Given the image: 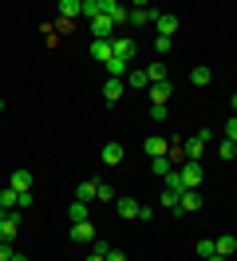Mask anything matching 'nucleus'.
<instances>
[{"label":"nucleus","instance_id":"obj_1","mask_svg":"<svg viewBox=\"0 0 237 261\" xmlns=\"http://www.w3.org/2000/svg\"><path fill=\"white\" fill-rule=\"evenodd\" d=\"M209 143H214V130H209V127L194 130L186 143H182V159H186V163H202V150L209 147Z\"/></svg>","mask_w":237,"mask_h":261},{"label":"nucleus","instance_id":"obj_2","mask_svg":"<svg viewBox=\"0 0 237 261\" xmlns=\"http://www.w3.org/2000/svg\"><path fill=\"white\" fill-rule=\"evenodd\" d=\"M87 32H91L95 40H115V36H119V28H115L107 16H95V20H87Z\"/></svg>","mask_w":237,"mask_h":261},{"label":"nucleus","instance_id":"obj_3","mask_svg":"<svg viewBox=\"0 0 237 261\" xmlns=\"http://www.w3.org/2000/svg\"><path fill=\"white\" fill-rule=\"evenodd\" d=\"M99 12H103V16H107L111 24H115V28H119V24H123V20L130 16V8H123L119 0H99Z\"/></svg>","mask_w":237,"mask_h":261},{"label":"nucleus","instance_id":"obj_4","mask_svg":"<svg viewBox=\"0 0 237 261\" xmlns=\"http://www.w3.org/2000/svg\"><path fill=\"white\" fill-rule=\"evenodd\" d=\"M126 20H130V24H139V28H146V24H154V20H158V8H150V4H135Z\"/></svg>","mask_w":237,"mask_h":261},{"label":"nucleus","instance_id":"obj_5","mask_svg":"<svg viewBox=\"0 0 237 261\" xmlns=\"http://www.w3.org/2000/svg\"><path fill=\"white\" fill-rule=\"evenodd\" d=\"M20 222H24V218H20V210H8V218L0 222V242H12L16 233H20Z\"/></svg>","mask_w":237,"mask_h":261},{"label":"nucleus","instance_id":"obj_6","mask_svg":"<svg viewBox=\"0 0 237 261\" xmlns=\"http://www.w3.org/2000/svg\"><path fill=\"white\" fill-rule=\"evenodd\" d=\"M178 174H182V186H186V190H198V186H202V163H186Z\"/></svg>","mask_w":237,"mask_h":261},{"label":"nucleus","instance_id":"obj_7","mask_svg":"<svg viewBox=\"0 0 237 261\" xmlns=\"http://www.w3.org/2000/svg\"><path fill=\"white\" fill-rule=\"evenodd\" d=\"M178 24H182V20L174 16V12H158V20H154L158 36H166V40H174V32H178Z\"/></svg>","mask_w":237,"mask_h":261},{"label":"nucleus","instance_id":"obj_8","mask_svg":"<svg viewBox=\"0 0 237 261\" xmlns=\"http://www.w3.org/2000/svg\"><path fill=\"white\" fill-rule=\"evenodd\" d=\"M111 48H115V60H126V64H130V60H135V51H139V44H135V40H123V36H115V40H111Z\"/></svg>","mask_w":237,"mask_h":261},{"label":"nucleus","instance_id":"obj_9","mask_svg":"<svg viewBox=\"0 0 237 261\" xmlns=\"http://www.w3.org/2000/svg\"><path fill=\"white\" fill-rule=\"evenodd\" d=\"M91 60H99L103 67L115 60V48H111V40H91Z\"/></svg>","mask_w":237,"mask_h":261},{"label":"nucleus","instance_id":"obj_10","mask_svg":"<svg viewBox=\"0 0 237 261\" xmlns=\"http://www.w3.org/2000/svg\"><path fill=\"white\" fill-rule=\"evenodd\" d=\"M194 210H202V194H198V190H186V194L178 198V210L174 214H194Z\"/></svg>","mask_w":237,"mask_h":261},{"label":"nucleus","instance_id":"obj_11","mask_svg":"<svg viewBox=\"0 0 237 261\" xmlns=\"http://www.w3.org/2000/svg\"><path fill=\"white\" fill-rule=\"evenodd\" d=\"M174 95V83H150V103H158V107H166V99Z\"/></svg>","mask_w":237,"mask_h":261},{"label":"nucleus","instance_id":"obj_12","mask_svg":"<svg viewBox=\"0 0 237 261\" xmlns=\"http://www.w3.org/2000/svg\"><path fill=\"white\" fill-rule=\"evenodd\" d=\"M8 186H12L16 194H32V174H28V170H12Z\"/></svg>","mask_w":237,"mask_h":261},{"label":"nucleus","instance_id":"obj_13","mask_svg":"<svg viewBox=\"0 0 237 261\" xmlns=\"http://www.w3.org/2000/svg\"><path fill=\"white\" fill-rule=\"evenodd\" d=\"M123 159H126L123 143H107V147H103V166H119Z\"/></svg>","mask_w":237,"mask_h":261},{"label":"nucleus","instance_id":"obj_14","mask_svg":"<svg viewBox=\"0 0 237 261\" xmlns=\"http://www.w3.org/2000/svg\"><path fill=\"white\" fill-rule=\"evenodd\" d=\"M71 242H79V245L95 242V226L91 222H75V226H71Z\"/></svg>","mask_w":237,"mask_h":261},{"label":"nucleus","instance_id":"obj_15","mask_svg":"<svg viewBox=\"0 0 237 261\" xmlns=\"http://www.w3.org/2000/svg\"><path fill=\"white\" fill-rule=\"evenodd\" d=\"M142 147H146V154H150V159H158V154H170V143H166L162 135H150Z\"/></svg>","mask_w":237,"mask_h":261},{"label":"nucleus","instance_id":"obj_16","mask_svg":"<svg viewBox=\"0 0 237 261\" xmlns=\"http://www.w3.org/2000/svg\"><path fill=\"white\" fill-rule=\"evenodd\" d=\"M123 91H126L123 80H107V83H103V99H107V103H119V99H123Z\"/></svg>","mask_w":237,"mask_h":261},{"label":"nucleus","instance_id":"obj_17","mask_svg":"<svg viewBox=\"0 0 237 261\" xmlns=\"http://www.w3.org/2000/svg\"><path fill=\"white\" fill-rule=\"evenodd\" d=\"M139 202L135 198H119V218H126V222H139Z\"/></svg>","mask_w":237,"mask_h":261},{"label":"nucleus","instance_id":"obj_18","mask_svg":"<svg viewBox=\"0 0 237 261\" xmlns=\"http://www.w3.org/2000/svg\"><path fill=\"white\" fill-rule=\"evenodd\" d=\"M56 8H60V16H63V20H75V16H83V0H60Z\"/></svg>","mask_w":237,"mask_h":261},{"label":"nucleus","instance_id":"obj_19","mask_svg":"<svg viewBox=\"0 0 237 261\" xmlns=\"http://www.w3.org/2000/svg\"><path fill=\"white\" fill-rule=\"evenodd\" d=\"M214 249H218L221 257H229V253L237 249V238L233 233H221V238H214Z\"/></svg>","mask_w":237,"mask_h":261},{"label":"nucleus","instance_id":"obj_20","mask_svg":"<svg viewBox=\"0 0 237 261\" xmlns=\"http://www.w3.org/2000/svg\"><path fill=\"white\" fill-rule=\"evenodd\" d=\"M91 198H99V182H79L75 186V202H91Z\"/></svg>","mask_w":237,"mask_h":261},{"label":"nucleus","instance_id":"obj_21","mask_svg":"<svg viewBox=\"0 0 237 261\" xmlns=\"http://www.w3.org/2000/svg\"><path fill=\"white\" fill-rule=\"evenodd\" d=\"M150 166H154V174H162V178H166V174L174 170V159H170V154H158V159H150Z\"/></svg>","mask_w":237,"mask_h":261},{"label":"nucleus","instance_id":"obj_22","mask_svg":"<svg viewBox=\"0 0 237 261\" xmlns=\"http://www.w3.org/2000/svg\"><path fill=\"white\" fill-rule=\"evenodd\" d=\"M67 218H71V226H75V222H87V202H71V206H67Z\"/></svg>","mask_w":237,"mask_h":261},{"label":"nucleus","instance_id":"obj_23","mask_svg":"<svg viewBox=\"0 0 237 261\" xmlns=\"http://www.w3.org/2000/svg\"><path fill=\"white\" fill-rule=\"evenodd\" d=\"M146 80L150 83H166V64H150L146 67Z\"/></svg>","mask_w":237,"mask_h":261},{"label":"nucleus","instance_id":"obj_24","mask_svg":"<svg viewBox=\"0 0 237 261\" xmlns=\"http://www.w3.org/2000/svg\"><path fill=\"white\" fill-rule=\"evenodd\" d=\"M166 190H174V194H186V186H182V174H178V170H170V174H166Z\"/></svg>","mask_w":237,"mask_h":261},{"label":"nucleus","instance_id":"obj_25","mask_svg":"<svg viewBox=\"0 0 237 261\" xmlns=\"http://www.w3.org/2000/svg\"><path fill=\"white\" fill-rule=\"evenodd\" d=\"M126 87H150V80H146V67H142V71H130V75H126Z\"/></svg>","mask_w":237,"mask_h":261},{"label":"nucleus","instance_id":"obj_26","mask_svg":"<svg viewBox=\"0 0 237 261\" xmlns=\"http://www.w3.org/2000/svg\"><path fill=\"white\" fill-rule=\"evenodd\" d=\"M190 83H194V87H205V83H209V67H194V71H190Z\"/></svg>","mask_w":237,"mask_h":261},{"label":"nucleus","instance_id":"obj_27","mask_svg":"<svg viewBox=\"0 0 237 261\" xmlns=\"http://www.w3.org/2000/svg\"><path fill=\"white\" fill-rule=\"evenodd\" d=\"M16 202H20V194H16L12 186H8V190H0V206H4V210H16Z\"/></svg>","mask_w":237,"mask_h":261},{"label":"nucleus","instance_id":"obj_28","mask_svg":"<svg viewBox=\"0 0 237 261\" xmlns=\"http://www.w3.org/2000/svg\"><path fill=\"white\" fill-rule=\"evenodd\" d=\"M107 71H111V80H123V71H130V64H126V60H111Z\"/></svg>","mask_w":237,"mask_h":261},{"label":"nucleus","instance_id":"obj_29","mask_svg":"<svg viewBox=\"0 0 237 261\" xmlns=\"http://www.w3.org/2000/svg\"><path fill=\"white\" fill-rule=\"evenodd\" d=\"M95 16H103L99 12V0H83V20H95Z\"/></svg>","mask_w":237,"mask_h":261},{"label":"nucleus","instance_id":"obj_30","mask_svg":"<svg viewBox=\"0 0 237 261\" xmlns=\"http://www.w3.org/2000/svg\"><path fill=\"white\" fill-rule=\"evenodd\" d=\"M194 249H198V257H214V253H218V249H214V242H209V238H202V242L194 245Z\"/></svg>","mask_w":237,"mask_h":261},{"label":"nucleus","instance_id":"obj_31","mask_svg":"<svg viewBox=\"0 0 237 261\" xmlns=\"http://www.w3.org/2000/svg\"><path fill=\"white\" fill-rule=\"evenodd\" d=\"M158 198H162V206H166V210H178V198H182V194H174V190H162Z\"/></svg>","mask_w":237,"mask_h":261},{"label":"nucleus","instance_id":"obj_32","mask_svg":"<svg viewBox=\"0 0 237 261\" xmlns=\"http://www.w3.org/2000/svg\"><path fill=\"white\" fill-rule=\"evenodd\" d=\"M233 147H237V143H229V139H221V147H218V159H225V163H229V159H233Z\"/></svg>","mask_w":237,"mask_h":261},{"label":"nucleus","instance_id":"obj_33","mask_svg":"<svg viewBox=\"0 0 237 261\" xmlns=\"http://www.w3.org/2000/svg\"><path fill=\"white\" fill-rule=\"evenodd\" d=\"M115 186H107V182H99V202H115Z\"/></svg>","mask_w":237,"mask_h":261},{"label":"nucleus","instance_id":"obj_34","mask_svg":"<svg viewBox=\"0 0 237 261\" xmlns=\"http://www.w3.org/2000/svg\"><path fill=\"white\" fill-rule=\"evenodd\" d=\"M150 119H154V123H166V107H158V103H150Z\"/></svg>","mask_w":237,"mask_h":261},{"label":"nucleus","instance_id":"obj_35","mask_svg":"<svg viewBox=\"0 0 237 261\" xmlns=\"http://www.w3.org/2000/svg\"><path fill=\"white\" fill-rule=\"evenodd\" d=\"M91 253H99V257H107V253H111V245H107V242H99V238H95V242H91Z\"/></svg>","mask_w":237,"mask_h":261},{"label":"nucleus","instance_id":"obj_36","mask_svg":"<svg viewBox=\"0 0 237 261\" xmlns=\"http://www.w3.org/2000/svg\"><path fill=\"white\" fill-rule=\"evenodd\" d=\"M225 139H229V143H237V115L225 123Z\"/></svg>","mask_w":237,"mask_h":261},{"label":"nucleus","instance_id":"obj_37","mask_svg":"<svg viewBox=\"0 0 237 261\" xmlns=\"http://www.w3.org/2000/svg\"><path fill=\"white\" fill-rule=\"evenodd\" d=\"M12 253H16L12 242H0V261H12Z\"/></svg>","mask_w":237,"mask_h":261},{"label":"nucleus","instance_id":"obj_38","mask_svg":"<svg viewBox=\"0 0 237 261\" xmlns=\"http://www.w3.org/2000/svg\"><path fill=\"white\" fill-rule=\"evenodd\" d=\"M154 48H158V51H170V48H174V40H166V36H154Z\"/></svg>","mask_w":237,"mask_h":261},{"label":"nucleus","instance_id":"obj_39","mask_svg":"<svg viewBox=\"0 0 237 261\" xmlns=\"http://www.w3.org/2000/svg\"><path fill=\"white\" fill-rule=\"evenodd\" d=\"M107 261H126V253H123V249H111V253H107Z\"/></svg>","mask_w":237,"mask_h":261},{"label":"nucleus","instance_id":"obj_40","mask_svg":"<svg viewBox=\"0 0 237 261\" xmlns=\"http://www.w3.org/2000/svg\"><path fill=\"white\" fill-rule=\"evenodd\" d=\"M229 111H233V115H237V91H233V99H229Z\"/></svg>","mask_w":237,"mask_h":261},{"label":"nucleus","instance_id":"obj_41","mask_svg":"<svg viewBox=\"0 0 237 261\" xmlns=\"http://www.w3.org/2000/svg\"><path fill=\"white\" fill-rule=\"evenodd\" d=\"M205 261H229V257H221V253H214V257H205Z\"/></svg>","mask_w":237,"mask_h":261},{"label":"nucleus","instance_id":"obj_42","mask_svg":"<svg viewBox=\"0 0 237 261\" xmlns=\"http://www.w3.org/2000/svg\"><path fill=\"white\" fill-rule=\"evenodd\" d=\"M12 261H28V257H24V253H12Z\"/></svg>","mask_w":237,"mask_h":261},{"label":"nucleus","instance_id":"obj_43","mask_svg":"<svg viewBox=\"0 0 237 261\" xmlns=\"http://www.w3.org/2000/svg\"><path fill=\"white\" fill-rule=\"evenodd\" d=\"M87 261H107V257H99V253H91V257H87Z\"/></svg>","mask_w":237,"mask_h":261},{"label":"nucleus","instance_id":"obj_44","mask_svg":"<svg viewBox=\"0 0 237 261\" xmlns=\"http://www.w3.org/2000/svg\"><path fill=\"white\" fill-rule=\"evenodd\" d=\"M4 218H8V210H4V206H0V222H4Z\"/></svg>","mask_w":237,"mask_h":261},{"label":"nucleus","instance_id":"obj_45","mask_svg":"<svg viewBox=\"0 0 237 261\" xmlns=\"http://www.w3.org/2000/svg\"><path fill=\"white\" fill-rule=\"evenodd\" d=\"M233 159H237V147H233Z\"/></svg>","mask_w":237,"mask_h":261},{"label":"nucleus","instance_id":"obj_46","mask_svg":"<svg viewBox=\"0 0 237 261\" xmlns=\"http://www.w3.org/2000/svg\"><path fill=\"white\" fill-rule=\"evenodd\" d=\"M233 206H237V202H233Z\"/></svg>","mask_w":237,"mask_h":261}]
</instances>
